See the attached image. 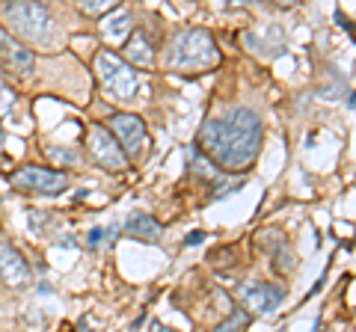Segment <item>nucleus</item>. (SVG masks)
<instances>
[{"label": "nucleus", "mask_w": 356, "mask_h": 332, "mask_svg": "<svg viewBox=\"0 0 356 332\" xmlns=\"http://www.w3.org/2000/svg\"><path fill=\"white\" fill-rule=\"evenodd\" d=\"M95 77L98 83L104 86V92L113 98V101H131L140 90V81H137V72L131 65L116 57L113 51H98L95 53Z\"/></svg>", "instance_id": "nucleus-3"}, {"label": "nucleus", "mask_w": 356, "mask_h": 332, "mask_svg": "<svg viewBox=\"0 0 356 332\" xmlns=\"http://www.w3.org/2000/svg\"><path fill=\"white\" fill-rule=\"evenodd\" d=\"M44 151H48V158L54 160V163H60V166H74L77 160H81V154H77V151H72V149H65V146H48V149H44Z\"/></svg>", "instance_id": "nucleus-16"}, {"label": "nucleus", "mask_w": 356, "mask_h": 332, "mask_svg": "<svg viewBox=\"0 0 356 332\" xmlns=\"http://www.w3.org/2000/svg\"><path fill=\"white\" fill-rule=\"evenodd\" d=\"M149 332H175V329H172V326H166V324H161V320H152Z\"/></svg>", "instance_id": "nucleus-21"}, {"label": "nucleus", "mask_w": 356, "mask_h": 332, "mask_svg": "<svg viewBox=\"0 0 356 332\" xmlns=\"http://www.w3.org/2000/svg\"><path fill=\"white\" fill-rule=\"evenodd\" d=\"M0 65L9 72V74H18V77H27L36 69V53H33L27 45L13 36V33L0 30Z\"/></svg>", "instance_id": "nucleus-9"}, {"label": "nucleus", "mask_w": 356, "mask_h": 332, "mask_svg": "<svg viewBox=\"0 0 356 332\" xmlns=\"http://www.w3.org/2000/svg\"><path fill=\"white\" fill-rule=\"evenodd\" d=\"M89 158L110 172H122L128 166V154L122 151V146L113 140V134H110L104 125H95L89 131Z\"/></svg>", "instance_id": "nucleus-6"}, {"label": "nucleus", "mask_w": 356, "mask_h": 332, "mask_svg": "<svg viewBox=\"0 0 356 332\" xmlns=\"http://www.w3.org/2000/svg\"><path fill=\"white\" fill-rule=\"evenodd\" d=\"M0 279H3L9 288H15V291L27 288L33 279L24 256H21L9 240H0Z\"/></svg>", "instance_id": "nucleus-10"}, {"label": "nucleus", "mask_w": 356, "mask_h": 332, "mask_svg": "<svg viewBox=\"0 0 356 332\" xmlns=\"http://www.w3.org/2000/svg\"><path fill=\"white\" fill-rule=\"evenodd\" d=\"M202 240H205V231H199V229H196V231H191V235H187L184 243H187V247H199Z\"/></svg>", "instance_id": "nucleus-20"}, {"label": "nucleus", "mask_w": 356, "mask_h": 332, "mask_svg": "<svg viewBox=\"0 0 356 332\" xmlns=\"http://www.w3.org/2000/svg\"><path fill=\"white\" fill-rule=\"evenodd\" d=\"M107 131L113 134V140L119 142L128 158H137V154L143 151V142H146V125H143L140 116L113 113L107 119Z\"/></svg>", "instance_id": "nucleus-8"}, {"label": "nucleus", "mask_w": 356, "mask_h": 332, "mask_svg": "<svg viewBox=\"0 0 356 332\" xmlns=\"http://www.w3.org/2000/svg\"><path fill=\"white\" fill-rule=\"evenodd\" d=\"M193 169H196L199 175H205V179H214V175H217V163L208 160L205 151L199 149V146H193Z\"/></svg>", "instance_id": "nucleus-15"}, {"label": "nucleus", "mask_w": 356, "mask_h": 332, "mask_svg": "<svg viewBox=\"0 0 356 332\" xmlns=\"http://www.w3.org/2000/svg\"><path fill=\"white\" fill-rule=\"evenodd\" d=\"M102 235H104L102 229H92V231H89V247H98V240H102Z\"/></svg>", "instance_id": "nucleus-22"}, {"label": "nucleus", "mask_w": 356, "mask_h": 332, "mask_svg": "<svg viewBox=\"0 0 356 332\" xmlns=\"http://www.w3.org/2000/svg\"><path fill=\"white\" fill-rule=\"evenodd\" d=\"M125 231L131 238L143 240V243H154V240H161L163 226L154 217H149V214H134V217L125 219Z\"/></svg>", "instance_id": "nucleus-11"}, {"label": "nucleus", "mask_w": 356, "mask_h": 332, "mask_svg": "<svg viewBox=\"0 0 356 332\" xmlns=\"http://www.w3.org/2000/svg\"><path fill=\"white\" fill-rule=\"evenodd\" d=\"M15 110V92L9 90V86L3 83V77H0V116L13 113Z\"/></svg>", "instance_id": "nucleus-17"}, {"label": "nucleus", "mask_w": 356, "mask_h": 332, "mask_svg": "<svg viewBox=\"0 0 356 332\" xmlns=\"http://www.w3.org/2000/svg\"><path fill=\"white\" fill-rule=\"evenodd\" d=\"M241 303H243V312H252V315H270L282 306L285 300V288L280 285H270V282H247L238 291Z\"/></svg>", "instance_id": "nucleus-7"}, {"label": "nucleus", "mask_w": 356, "mask_h": 332, "mask_svg": "<svg viewBox=\"0 0 356 332\" xmlns=\"http://www.w3.org/2000/svg\"><path fill=\"white\" fill-rule=\"evenodd\" d=\"M125 57H128L131 65H146V69L154 63V48H152V42H149V36L143 30L131 33V39L125 45Z\"/></svg>", "instance_id": "nucleus-12"}, {"label": "nucleus", "mask_w": 356, "mask_h": 332, "mask_svg": "<svg viewBox=\"0 0 356 332\" xmlns=\"http://www.w3.org/2000/svg\"><path fill=\"white\" fill-rule=\"evenodd\" d=\"M128 30H131V15H128V13H116V15H110V18L104 21V36H107L110 42L122 39Z\"/></svg>", "instance_id": "nucleus-14"}, {"label": "nucleus", "mask_w": 356, "mask_h": 332, "mask_svg": "<svg viewBox=\"0 0 356 332\" xmlns=\"http://www.w3.org/2000/svg\"><path fill=\"white\" fill-rule=\"evenodd\" d=\"M243 187V179H229V181H217L214 187V199H222V196H229L232 190H241Z\"/></svg>", "instance_id": "nucleus-18"}, {"label": "nucleus", "mask_w": 356, "mask_h": 332, "mask_svg": "<svg viewBox=\"0 0 356 332\" xmlns=\"http://www.w3.org/2000/svg\"><path fill=\"white\" fill-rule=\"evenodd\" d=\"M9 184L21 193H39V196H60L69 190V175L44 166H21L18 172L9 175Z\"/></svg>", "instance_id": "nucleus-5"}, {"label": "nucleus", "mask_w": 356, "mask_h": 332, "mask_svg": "<svg viewBox=\"0 0 356 332\" xmlns=\"http://www.w3.org/2000/svg\"><path fill=\"white\" fill-rule=\"evenodd\" d=\"M166 63H170V69H211V65L220 63L217 42L202 27L181 30L172 39L170 53H166Z\"/></svg>", "instance_id": "nucleus-2"}, {"label": "nucleus", "mask_w": 356, "mask_h": 332, "mask_svg": "<svg viewBox=\"0 0 356 332\" xmlns=\"http://www.w3.org/2000/svg\"><path fill=\"white\" fill-rule=\"evenodd\" d=\"M81 9L86 15H102V13H110L113 3H107V0H86V3H81Z\"/></svg>", "instance_id": "nucleus-19"}, {"label": "nucleus", "mask_w": 356, "mask_h": 332, "mask_svg": "<svg viewBox=\"0 0 356 332\" xmlns=\"http://www.w3.org/2000/svg\"><path fill=\"white\" fill-rule=\"evenodd\" d=\"M3 21L21 39L39 42V45L51 42V36H54V18L44 3H6Z\"/></svg>", "instance_id": "nucleus-4"}, {"label": "nucleus", "mask_w": 356, "mask_h": 332, "mask_svg": "<svg viewBox=\"0 0 356 332\" xmlns=\"http://www.w3.org/2000/svg\"><path fill=\"white\" fill-rule=\"evenodd\" d=\"M264 128L261 119L250 107H235L226 116L208 119L199 131V142L205 154L214 160L220 169H243L250 166L261 151Z\"/></svg>", "instance_id": "nucleus-1"}, {"label": "nucleus", "mask_w": 356, "mask_h": 332, "mask_svg": "<svg viewBox=\"0 0 356 332\" xmlns=\"http://www.w3.org/2000/svg\"><path fill=\"white\" fill-rule=\"evenodd\" d=\"M247 326H250V315L243 308H232L226 320H220L214 326V332H247Z\"/></svg>", "instance_id": "nucleus-13"}]
</instances>
